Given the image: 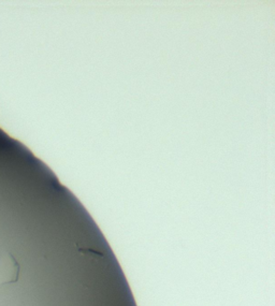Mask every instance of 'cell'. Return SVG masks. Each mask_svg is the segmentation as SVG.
<instances>
[{
    "instance_id": "6da1fadb",
    "label": "cell",
    "mask_w": 275,
    "mask_h": 306,
    "mask_svg": "<svg viewBox=\"0 0 275 306\" xmlns=\"http://www.w3.org/2000/svg\"><path fill=\"white\" fill-rule=\"evenodd\" d=\"M20 267L14 256L6 253L0 258V285L14 283L18 280Z\"/></svg>"
}]
</instances>
